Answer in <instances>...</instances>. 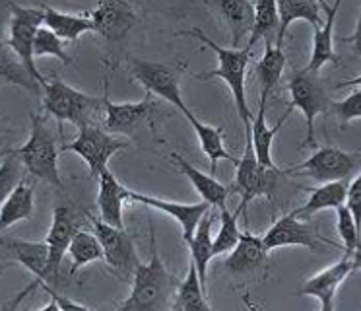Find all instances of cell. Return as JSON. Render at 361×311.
Here are the masks:
<instances>
[{"instance_id":"cell-1","label":"cell","mask_w":361,"mask_h":311,"mask_svg":"<svg viewBox=\"0 0 361 311\" xmlns=\"http://www.w3.org/2000/svg\"><path fill=\"white\" fill-rule=\"evenodd\" d=\"M149 261L140 263L133 274V290L115 311H159L171 294V276L167 274L156 243V228L149 222Z\"/></svg>"},{"instance_id":"cell-2","label":"cell","mask_w":361,"mask_h":311,"mask_svg":"<svg viewBox=\"0 0 361 311\" xmlns=\"http://www.w3.org/2000/svg\"><path fill=\"white\" fill-rule=\"evenodd\" d=\"M180 35H190V37L198 39L200 43L210 47L214 53L218 54V69L198 74V80H210V78H221L228 88L231 90L233 101H235L237 113L243 123V129H251L252 113L247 103V93H245V74H247V66L251 61V51L249 49H228V47H220L216 41L206 35L200 28H192V30L179 31Z\"/></svg>"},{"instance_id":"cell-3","label":"cell","mask_w":361,"mask_h":311,"mask_svg":"<svg viewBox=\"0 0 361 311\" xmlns=\"http://www.w3.org/2000/svg\"><path fill=\"white\" fill-rule=\"evenodd\" d=\"M12 154L16 156L24 165V170L30 171L33 177L41 179L56 189H63V181L59 175V146H56L55 134L45 124V117L32 113L30 139Z\"/></svg>"},{"instance_id":"cell-4","label":"cell","mask_w":361,"mask_h":311,"mask_svg":"<svg viewBox=\"0 0 361 311\" xmlns=\"http://www.w3.org/2000/svg\"><path fill=\"white\" fill-rule=\"evenodd\" d=\"M41 88H43V109L49 115L55 117L61 129L63 123H72L76 129L94 124V115L97 113V109L103 107L102 100L80 92L61 80H53V82L47 80Z\"/></svg>"},{"instance_id":"cell-5","label":"cell","mask_w":361,"mask_h":311,"mask_svg":"<svg viewBox=\"0 0 361 311\" xmlns=\"http://www.w3.org/2000/svg\"><path fill=\"white\" fill-rule=\"evenodd\" d=\"M288 90L291 93L290 111L301 109V113L305 117V142L303 146L314 148V119L322 113H326L332 107V101L326 92V88L319 78V72H313L309 69L293 70L288 82Z\"/></svg>"},{"instance_id":"cell-6","label":"cell","mask_w":361,"mask_h":311,"mask_svg":"<svg viewBox=\"0 0 361 311\" xmlns=\"http://www.w3.org/2000/svg\"><path fill=\"white\" fill-rule=\"evenodd\" d=\"M12 18L8 23V41L6 45L12 53L16 54L18 61L27 70V74L37 82L45 84L47 80L41 74L35 57H33V41L37 35V30L43 25V10L41 6H20L16 2L8 4Z\"/></svg>"},{"instance_id":"cell-7","label":"cell","mask_w":361,"mask_h":311,"mask_svg":"<svg viewBox=\"0 0 361 311\" xmlns=\"http://www.w3.org/2000/svg\"><path fill=\"white\" fill-rule=\"evenodd\" d=\"M245 136H247V144H245L243 158L237 160L235 181H233V187H231V191L241 194L239 210H241L243 216L247 214V206L251 204L252 199L267 196L268 201H272L276 185H278V179L283 173L280 168H264L257 160L255 150H252L251 139H249L247 132H245Z\"/></svg>"},{"instance_id":"cell-8","label":"cell","mask_w":361,"mask_h":311,"mask_svg":"<svg viewBox=\"0 0 361 311\" xmlns=\"http://www.w3.org/2000/svg\"><path fill=\"white\" fill-rule=\"evenodd\" d=\"M123 148H126L125 142H121L113 134L105 132L95 124H87L78 129V136L72 140L71 144L63 146V150L78 154L86 162L92 177H99L103 171L109 170L107 163L111 156L117 154Z\"/></svg>"},{"instance_id":"cell-9","label":"cell","mask_w":361,"mask_h":311,"mask_svg":"<svg viewBox=\"0 0 361 311\" xmlns=\"http://www.w3.org/2000/svg\"><path fill=\"white\" fill-rule=\"evenodd\" d=\"M360 163L361 154L357 152H344L340 148L322 146L309 160L290 168L288 173H305L319 183H332L350 177Z\"/></svg>"},{"instance_id":"cell-10","label":"cell","mask_w":361,"mask_h":311,"mask_svg":"<svg viewBox=\"0 0 361 311\" xmlns=\"http://www.w3.org/2000/svg\"><path fill=\"white\" fill-rule=\"evenodd\" d=\"M87 218L94 225L95 237L102 243L103 259L107 261V264L121 276H133L134 271L140 264V259H138V253H136V247H134L133 235L126 233L125 230H118V228L105 224L99 218Z\"/></svg>"},{"instance_id":"cell-11","label":"cell","mask_w":361,"mask_h":311,"mask_svg":"<svg viewBox=\"0 0 361 311\" xmlns=\"http://www.w3.org/2000/svg\"><path fill=\"white\" fill-rule=\"evenodd\" d=\"M130 72L146 88V92L152 93V95H159L161 100L171 103L173 107L179 109L183 115L189 113L190 109L183 101L179 76L175 74V70L165 66V64H159V62L134 59L133 64H130Z\"/></svg>"},{"instance_id":"cell-12","label":"cell","mask_w":361,"mask_h":311,"mask_svg":"<svg viewBox=\"0 0 361 311\" xmlns=\"http://www.w3.org/2000/svg\"><path fill=\"white\" fill-rule=\"evenodd\" d=\"M107 93H109V82L105 80V92L102 98L103 109H105L103 131L109 134L133 136L134 132L148 121L152 111L156 107V100L152 93H148L144 100L136 101V103H113Z\"/></svg>"},{"instance_id":"cell-13","label":"cell","mask_w":361,"mask_h":311,"mask_svg":"<svg viewBox=\"0 0 361 311\" xmlns=\"http://www.w3.org/2000/svg\"><path fill=\"white\" fill-rule=\"evenodd\" d=\"M262 243H264L267 251L288 247V245H301V247L317 251L322 243L324 245H336L334 241L324 240L321 233L317 232L314 225L301 222L293 212L278 218L274 224L268 228L267 233L262 235Z\"/></svg>"},{"instance_id":"cell-14","label":"cell","mask_w":361,"mask_h":311,"mask_svg":"<svg viewBox=\"0 0 361 311\" xmlns=\"http://www.w3.org/2000/svg\"><path fill=\"white\" fill-rule=\"evenodd\" d=\"M78 230L80 220L71 206H56L53 210V222H51L47 240H45L49 249V263L43 282H56L61 263H63L64 255L68 253V247Z\"/></svg>"},{"instance_id":"cell-15","label":"cell","mask_w":361,"mask_h":311,"mask_svg":"<svg viewBox=\"0 0 361 311\" xmlns=\"http://www.w3.org/2000/svg\"><path fill=\"white\" fill-rule=\"evenodd\" d=\"M94 23V33L109 41H118L128 35L136 23V10L130 2L123 0H105L90 12Z\"/></svg>"},{"instance_id":"cell-16","label":"cell","mask_w":361,"mask_h":311,"mask_svg":"<svg viewBox=\"0 0 361 311\" xmlns=\"http://www.w3.org/2000/svg\"><path fill=\"white\" fill-rule=\"evenodd\" d=\"M128 201L138 202V204H144V206H149V209H156L159 212H164V214H169L171 218H175L180 224V228H183V240H185V243L190 241V237L197 232V225L200 224L202 216L212 209L208 202L183 204V202L164 201V199H157V196H152V194L134 193V191L128 193Z\"/></svg>"},{"instance_id":"cell-17","label":"cell","mask_w":361,"mask_h":311,"mask_svg":"<svg viewBox=\"0 0 361 311\" xmlns=\"http://www.w3.org/2000/svg\"><path fill=\"white\" fill-rule=\"evenodd\" d=\"M128 189L113 175V171L105 170L99 175V193H97V209H99V220L105 224L125 230L123 222V204L128 201Z\"/></svg>"},{"instance_id":"cell-18","label":"cell","mask_w":361,"mask_h":311,"mask_svg":"<svg viewBox=\"0 0 361 311\" xmlns=\"http://www.w3.org/2000/svg\"><path fill=\"white\" fill-rule=\"evenodd\" d=\"M321 10L324 12V23L321 28L314 30L313 37V53L309 59L307 69L313 70V72H321L324 64H338L340 59L334 53V22H336L338 10L342 6V2H336L334 6H330L326 2H319Z\"/></svg>"},{"instance_id":"cell-19","label":"cell","mask_w":361,"mask_h":311,"mask_svg":"<svg viewBox=\"0 0 361 311\" xmlns=\"http://www.w3.org/2000/svg\"><path fill=\"white\" fill-rule=\"evenodd\" d=\"M208 6L216 10L228 23L231 31V49H239L245 37H249L255 23V4L247 0H218L208 2Z\"/></svg>"},{"instance_id":"cell-20","label":"cell","mask_w":361,"mask_h":311,"mask_svg":"<svg viewBox=\"0 0 361 311\" xmlns=\"http://www.w3.org/2000/svg\"><path fill=\"white\" fill-rule=\"evenodd\" d=\"M353 264L352 257L344 255L336 264H332L329 269H324L319 274H314L313 278H309L301 286L299 294L301 295H313L321 303H334V295H336L338 286L342 284V280L352 274Z\"/></svg>"},{"instance_id":"cell-21","label":"cell","mask_w":361,"mask_h":311,"mask_svg":"<svg viewBox=\"0 0 361 311\" xmlns=\"http://www.w3.org/2000/svg\"><path fill=\"white\" fill-rule=\"evenodd\" d=\"M171 160L177 163V168H179L189 181L192 183V187L197 189L198 194L204 199V202H208L210 206H216V209L226 210V201H228L229 193H231V189L226 187L224 183H220L218 179L214 177V175H208V173H202V171H198L192 163H189L185 158L177 152H173Z\"/></svg>"},{"instance_id":"cell-22","label":"cell","mask_w":361,"mask_h":311,"mask_svg":"<svg viewBox=\"0 0 361 311\" xmlns=\"http://www.w3.org/2000/svg\"><path fill=\"white\" fill-rule=\"evenodd\" d=\"M291 115V111L288 109L286 115L276 123L274 129H270L267 124V105H259V113L257 117H252L251 129H247V134L251 139L252 150H255V156L264 168H276L274 158H272V142H274L276 134L280 132V129L283 127V123L288 121V117Z\"/></svg>"},{"instance_id":"cell-23","label":"cell","mask_w":361,"mask_h":311,"mask_svg":"<svg viewBox=\"0 0 361 311\" xmlns=\"http://www.w3.org/2000/svg\"><path fill=\"white\" fill-rule=\"evenodd\" d=\"M0 247H6L14 255V261L24 264L35 280L43 282L49 263V249L45 241H24L16 237H0Z\"/></svg>"},{"instance_id":"cell-24","label":"cell","mask_w":361,"mask_h":311,"mask_svg":"<svg viewBox=\"0 0 361 311\" xmlns=\"http://www.w3.org/2000/svg\"><path fill=\"white\" fill-rule=\"evenodd\" d=\"M348 179L344 181H332V183H324L321 187H303L307 193L311 194L309 201L301 206V209L293 210V214L298 218H311L317 212L329 209H340L344 206L345 201H348Z\"/></svg>"},{"instance_id":"cell-25","label":"cell","mask_w":361,"mask_h":311,"mask_svg":"<svg viewBox=\"0 0 361 311\" xmlns=\"http://www.w3.org/2000/svg\"><path fill=\"white\" fill-rule=\"evenodd\" d=\"M278 6V18H280V28L276 35V47L283 45V39L288 33V28L298 20H305L313 25L314 30L321 28L324 20L321 16V4L314 0H280L276 2Z\"/></svg>"},{"instance_id":"cell-26","label":"cell","mask_w":361,"mask_h":311,"mask_svg":"<svg viewBox=\"0 0 361 311\" xmlns=\"http://www.w3.org/2000/svg\"><path fill=\"white\" fill-rule=\"evenodd\" d=\"M268 251L262 243V237L252 235L251 232L241 233V240L226 259V269L231 272H251L267 263Z\"/></svg>"},{"instance_id":"cell-27","label":"cell","mask_w":361,"mask_h":311,"mask_svg":"<svg viewBox=\"0 0 361 311\" xmlns=\"http://www.w3.org/2000/svg\"><path fill=\"white\" fill-rule=\"evenodd\" d=\"M216 222V214L212 209L206 212L200 224L197 225V232L187 241V245L190 249V261L195 263L198 272V280H200V286L206 292V271H208V264L214 259V241H212V225Z\"/></svg>"},{"instance_id":"cell-28","label":"cell","mask_w":361,"mask_h":311,"mask_svg":"<svg viewBox=\"0 0 361 311\" xmlns=\"http://www.w3.org/2000/svg\"><path fill=\"white\" fill-rule=\"evenodd\" d=\"M39 6L43 10V25L49 31H53L59 39L74 41L80 35L94 31L90 14H66V12H59L56 8L49 4H39Z\"/></svg>"},{"instance_id":"cell-29","label":"cell","mask_w":361,"mask_h":311,"mask_svg":"<svg viewBox=\"0 0 361 311\" xmlns=\"http://www.w3.org/2000/svg\"><path fill=\"white\" fill-rule=\"evenodd\" d=\"M286 62H288V59L283 54L282 47L272 45V41H264V53H262V59L255 69L260 84L259 105H268V98L280 82L283 69H286Z\"/></svg>"},{"instance_id":"cell-30","label":"cell","mask_w":361,"mask_h":311,"mask_svg":"<svg viewBox=\"0 0 361 311\" xmlns=\"http://www.w3.org/2000/svg\"><path fill=\"white\" fill-rule=\"evenodd\" d=\"M185 119L192 124V129L197 132L198 142H200V148L212 162V175L216 173V168H218V162L220 160H228V162L237 163V158L228 148L224 146V129L221 127H214V124H206L202 121H198L192 111H189Z\"/></svg>"},{"instance_id":"cell-31","label":"cell","mask_w":361,"mask_h":311,"mask_svg":"<svg viewBox=\"0 0 361 311\" xmlns=\"http://www.w3.org/2000/svg\"><path fill=\"white\" fill-rule=\"evenodd\" d=\"M33 206H35L33 187L22 181L0 209V233L8 230L10 225L27 220L33 214Z\"/></svg>"},{"instance_id":"cell-32","label":"cell","mask_w":361,"mask_h":311,"mask_svg":"<svg viewBox=\"0 0 361 311\" xmlns=\"http://www.w3.org/2000/svg\"><path fill=\"white\" fill-rule=\"evenodd\" d=\"M278 28H280V18H278V6L274 0L257 2L255 4V23H252V31L245 49H249L252 53V47L259 41H272L274 31L278 35Z\"/></svg>"},{"instance_id":"cell-33","label":"cell","mask_w":361,"mask_h":311,"mask_svg":"<svg viewBox=\"0 0 361 311\" xmlns=\"http://www.w3.org/2000/svg\"><path fill=\"white\" fill-rule=\"evenodd\" d=\"M68 255H71L72 261L71 276H74L82 266H86V264L103 259L102 243L95 237L94 232L78 230L76 235H74V240H72L71 247H68Z\"/></svg>"},{"instance_id":"cell-34","label":"cell","mask_w":361,"mask_h":311,"mask_svg":"<svg viewBox=\"0 0 361 311\" xmlns=\"http://www.w3.org/2000/svg\"><path fill=\"white\" fill-rule=\"evenodd\" d=\"M175 302L180 305V311H212V307L206 302V292L200 286L198 272L195 263H189L187 278L183 280L179 292L175 295Z\"/></svg>"},{"instance_id":"cell-35","label":"cell","mask_w":361,"mask_h":311,"mask_svg":"<svg viewBox=\"0 0 361 311\" xmlns=\"http://www.w3.org/2000/svg\"><path fill=\"white\" fill-rule=\"evenodd\" d=\"M241 216V210L237 209L235 212H228V209L221 210L220 216V230L214 240V257L231 253L235 245L241 240V232L237 225V218Z\"/></svg>"},{"instance_id":"cell-36","label":"cell","mask_w":361,"mask_h":311,"mask_svg":"<svg viewBox=\"0 0 361 311\" xmlns=\"http://www.w3.org/2000/svg\"><path fill=\"white\" fill-rule=\"evenodd\" d=\"M22 181H24V165L16 156L8 154L4 162L0 163V209Z\"/></svg>"},{"instance_id":"cell-37","label":"cell","mask_w":361,"mask_h":311,"mask_svg":"<svg viewBox=\"0 0 361 311\" xmlns=\"http://www.w3.org/2000/svg\"><path fill=\"white\" fill-rule=\"evenodd\" d=\"M33 57H55L63 64H71L72 59L71 54L66 53L64 49L63 39H59L53 33L49 31L45 25H41L37 30V35H35V41H33Z\"/></svg>"},{"instance_id":"cell-38","label":"cell","mask_w":361,"mask_h":311,"mask_svg":"<svg viewBox=\"0 0 361 311\" xmlns=\"http://www.w3.org/2000/svg\"><path fill=\"white\" fill-rule=\"evenodd\" d=\"M336 228H338V233H340V237H342V241H344V247H345L344 255L353 257L355 249L361 245V232L357 230V225H355L352 210L348 209L345 204L336 210Z\"/></svg>"},{"instance_id":"cell-39","label":"cell","mask_w":361,"mask_h":311,"mask_svg":"<svg viewBox=\"0 0 361 311\" xmlns=\"http://www.w3.org/2000/svg\"><path fill=\"white\" fill-rule=\"evenodd\" d=\"M332 113L338 117L342 127L352 123L355 119H361V88L353 90L345 100L332 101Z\"/></svg>"},{"instance_id":"cell-40","label":"cell","mask_w":361,"mask_h":311,"mask_svg":"<svg viewBox=\"0 0 361 311\" xmlns=\"http://www.w3.org/2000/svg\"><path fill=\"white\" fill-rule=\"evenodd\" d=\"M345 206L352 210L355 225H357V230L361 232V171L360 175L353 179L350 187H348V201H345Z\"/></svg>"},{"instance_id":"cell-41","label":"cell","mask_w":361,"mask_h":311,"mask_svg":"<svg viewBox=\"0 0 361 311\" xmlns=\"http://www.w3.org/2000/svg\"><path fill=\"white\" fill-rule=\"evenodd\" d=\"M37 284H39L41 290H45V292L51 295V300H55L56 305L61 307V311H92V310H87V307H84V305H80V303L72 302V300H68V298L61 295L59 292H56L55 288L49 286L47 282H39V280H37Z\"/></svg>"},{"instance_id":"cell-42","label":"cell","mask_w":361,"mask_h":311,"mask_svg":"<svg viewBox=\"0 0 361 311\" xmlns=\"http://www.w3.org/2000/svg\"><path fill=\"white\" fill-rule=\"evenodd\" d=\"M37 286H39V284H37V280H35L33 284H30V286L25 288V290H22V292H20V294H18L16 298H14V300H12V302L8 303V305H4V307H2V310H0V311H14L18 307V305H20V302L24 300L25 295L30 294L32 290H35V288H37Z\"/></svg>"},{"instance_id":"cell-43","label":"cell","mask_w":361,"mask_h":311,"mask_svg":"<svg viewBox=\"0 0 361 311\" xmlns=\"http://www.w3.org/2000/svg\"><path fill=\"white\" fill-rule=\"evenodd\" d=\"M342 41H345V43H352L353 49H355V53L361 57V12H360V18H357V25H355L353 35H350V37H344Z\"/></svg>"},{"instance_id":"cell-44","label":"cell","mask_w":361,"mask_h":311,"mask_svg":"<svg viewBox=\"0 0 361 311\" xmlns=\"http://www.w3.org/2000/svg\"><path fill=\"white\" fill-rule=\"evenodd\" d=\"M352 86H355V88H361V74L357 78H352V80H345V82H342V84H338L336 88L340 90V88H352Z\"/></svg>"},{"instance_id":"cell-45","label":"cell","mask_w":361,"mask_h":311,"mask_svg":"<svg viewBox=\"0 0 361 311\" xmlns=\"http://www.w3.org/2000/svg\"><path fill=\"white\" fill-rule=\"evenodd\" d=\"M352 264H353V271H361V245L355 249V253H353Z\"/></svg>"},{"instance_id":"cell-46","label":"cell","mask_w":361,"mask_h":311,"mask_svg":"<svg viewBox=\"0 0 361 311\" xmlns=\"http://www.w3.org/2000/svg\"><path fill=\"white\" fill-rule=\"evenodd\" d=\"M243 303H245V305H247V310H249V311H260L259 307H257V305L252 303V300H251V298H249V294H247V292H245V294H243Z\"/></svg>"},{"instance_id":"cell-47","label":"cell","mask_w":361,"mask_h":311,"mask_svg":"<svg viewBox=\"0 0 361 311\" xmlns=\"http://www.w3.org/2000/svg\"><path fill=\"white\" fill-rule=\"evenodd\" d=\"M37 311H61V307L56 305L55 300H51L47 305H43V307H41V310H37Z\"/></svg>"},{"instance_id":"cell-48","label":"cell","mask_w":361,"mask_h":311,"mask_svg":"<svg viewBox=\"0 0 361 311\" xmlns=\"http://www.w3.org/2000/svg\"><path fill=\"white\" fill-rule=\"evenodd\" d=\"M10 266H14V263H12V261H4V263H0V274H2L4 271H8Z\"/></svg>"},{"instance_id":"cell-49","label":"cell","mask_w":361,"mask_h":311,"mask_svg":"<svg viewBox=\"0 0 361 311\" xmlns=\"http://www.w3.org/2000/svg\"><path fill=\"white\" fill-rule=\"evenodd\" d=\"M319 311H334V303H321Z\"/></svg>"},{"instance_id":"cell-50","label":"cell","mask_w":361,"mask_h":311,"mask_svg":"<svg viewBox=\"0 0 361 311\" xmlns=\"http://www.w3.org/2000/svg\"><path fill=\"white\" fill-rule=\"evenodd\" d=\"M171 311H180V305H179V303H177V302H173Z\"/></svg>"}]
</instances>
